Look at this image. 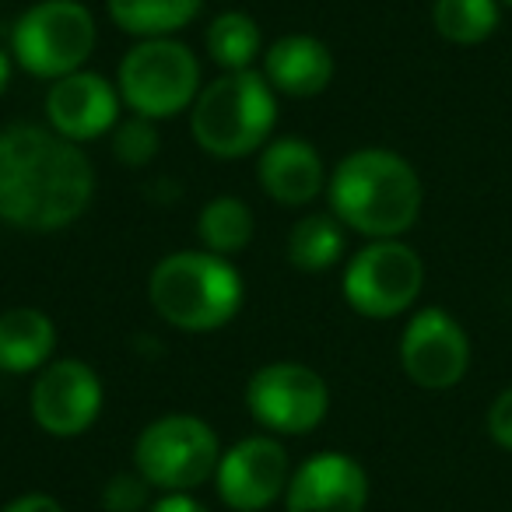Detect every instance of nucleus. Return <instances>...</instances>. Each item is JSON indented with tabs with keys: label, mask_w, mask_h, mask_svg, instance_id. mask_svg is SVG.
I'll use <instances>...</instances> for the list:
<instances>
[{
	"label": "nucleus",
	"mask_w": 512,
	"mask_h": 512,
	"mask_svg": "<svg viewBox=\"0 0 512 512\" xmlns=\"http://www.w3.org/2000/svg\"><path fill=\"white\" fill-rule=\"evenodd\" d=\"M92 197V162L74 141L32 123L0 130V221L57 232L74 225Z\"/></svg>",
	"instance_id": "1"
},
{
	"label": "nucleus",
	"mask_w": 512,
	"mask_h": 512,
	"mask_svg": "<svg viewBox=\"0 0 512 512\" xmlns=\"http://www.w3.org/2000/svg\"><path fill=\"white\" fill-rule=\"evenodd\" d=\"M330 207L341 225L369 239H400L421 214V179L404 155L386 148L351 151L327 186Z\"/></svg>",
	"instance_id": "2"
},
{
	"label": "nucleus",
	"mask_w": 512,
	"mask_h": 512,
	"mask_svg": "<svg viewBox=\"0 0 512 512\" xmlns=\"http://www.w3.org/2000/svg\"><path fill=\"white\" fill-rule=\"evenodd\" d=\"M148 299L165 323L186 334H211L235 320L242 278L211 249H179L151 271Z\"/></svg>",
	"instance_id": "3"
},
{
	"label": "nucleus",
	"mask_w": 512,
	"mask_h": 512,
	"mask_svg": "<svg viewBox=\"0 0 512 512\" xmlns=\"http://www.w3.org/2000/svg\"><path fill=\"white\" fill-rule=\"evenodd\" d=\"M278 120L274 88L264 74L225 71L218 81L200 88L193 102V141L214 158H242L267 144Z\"/></svg>",
	"instance_id": "4"
},
{
	"label": "nucleus",
	"mask_w": 512,
	"mask_h": 512,
	"mask_svg": "<svg viewBox=\"0 0 512 512\" xmlns=\"http://www.w3.org/2000/svg\"><path fill=\"white\" fill-rule=\"evenodd\" d=\"M120 99L148 120H169L200 95V64L179 39H141L120 64Z\"/></svg>",
	"instance_id": "5"
},
{
	"label": "nucleus",
	"mask_w": 512,
	"mask_h": 512,
	"mask_svg": "<svg viewBox=\"0 0 512 512\" xmlns=\"http://www.w3.org/2000/svg\"><path fill=\"white\" fill-rule=\"evenodd\" d=\"M15 60L36 78L60 81L85 71L95 50V18L81 0H39L11 32Z\"/></svg>",
	"instance_id": "6"
},
{
	"label": "nucleus",
	"mask_w": 512,
	"mask_h": 512,
	"mask_svg": "<svg viewBox=\"0 0 512 512\" xmlns=\"http://www.w3.org/2000/svg\"><path fill=\"white\" fill-rule=\"evenodd\" d=\"M221 460L218 435L204 418L165 414L155 418L134 446V467L151 488L190 491L214 477Z\"/></svg>",
	"instance_id": "7"
},
{
	"label": "nucleus",
	"mask_w": 512,
	"mask_h": 512,
	"mask_svg": "<svg viewBox=\"0 0 512 512\" xmlns=\"http://www.w3.org/2000/svg\"><path fill=\"white\" fill-rule=\"evenodd\" d=\"M425 264L407 242L372 239L344 271V299L365 320H393L418 302Z\"/></svg>",
	"instance_id": "8"
},
{
	"label": "nucleus",
	"mask_w": 512,
	"mask_h": 512,
	"mask_svg": "<svg viewBox=\"0 0 512 512\" xmlns=\"http://www.w3.org/2000/svg\"><path fill=\"white\" fill-rule=\"evenodd\" d=\"M246 407L267 432L306 435L323 425L330 390L320 372L302 362H271L256 369L246 386Z\"/></svg>",
	"instance_id": "9"
},
{
	"label": "nucleus",
	"mask_w": 512,
	"mask_h": 512,
	"mask_svg": "<svg viewBox=\"0 0 512 512\" xmlns=\"http://www.w3.org/2000/svg\"><path fill=\"white\" fill-rule=\"evenodd\" d=\"M400 365L421 390H449L470 369L467 330L439 306L414 313L400 337Z\"/></svg>",
	"instance_id": "10"
},
{
	"label": "nucleus",
	"mask_w": 512,
	"mask_h": 512,
	"mask_svg": "<svg viewBox=\"0 0 512 512\" xmlns=\"http://www.w3.org/2000/svg\"><path fill=\"white\" fill-rule=\"evenodd\" d=\"M288 453L271 435H249L221 453L214 484L232 512H264L288 491Z\"/></svg>",
	"instance_id": "11"
},
{
	"label": "nucleus",
	"mask_w": 512,
	"mask_h": 512,
	"mask_svg": "<svg viewBox=\"0 0 512 512\" xmlns=\"http://www.w3.org/2000/svg\"><path fill=\"white\" fill-rule=\"evenodd\" d=\"M102 411V379L78 358H60L39 372L32 386V418L46 435L74 439L88 432Z\"/></svg>",
	"instance_id": "12"
},
{
	"label": "nucleus",
	"mask_w": 512,
	"mask_h": 512,
	"mask_svg": "<svg viewBox=\"0 0 512 512\" xmlns=\"http://www.w3.org/2000/svg\"><path fill=\"white\" fill-rule=\"evenodd\" d=\"M46 120L67 141H95L120 123V92L102 74L74 71L53 81L46 95Z\"/></svg>",
	"instance_id": "13"
},
{
	"label": "nucleus",
	"mask_w": 512,
	"mask_h": 512,
	"mask_svg": "<svg viewBox=\"0 0 512 512\" xmlns=\"http://www.w3.org/2000/svg\"><path fill=\"white\" fill-rule=\"evenodd\" d=\"M369 474L348 453H320L292 474L285 491L288 512H365Z\"/></svg>",
	"instance_id": "14"
},
{
	"label": "nucleus",
	"mask_w": 512,
	"mask_h": 512,
	"mask_svg": "<svg viewBox=\"0 0 512 512\" xmlns=\"http://www.w3.org/2000/svg\"><path fill=\"white\" fill-rule=\"evenodd\" d=\"M260 186L271 200L285 207H302L316 200L327 183L320 151L302 137H278L260 155Z\"/></svg>",
	"instance_id": "15"
},
{
	"label": "nucleus",
	"mask_w": 512,
	"mask_h": 512,
	"mask_svg": "<svg viewBox=\"0 0 512 512\" xmlns=\"http://www.w3.org/2000/svg\"><path fill=\"white\" fill-rule=\"evenodd\" d=\"M264 78L274 92L313 99L334 81V53L313 36H285L267 50Z\"/></svg>",
	"instance_id": "16"
},
{
	"label": "nucleus",
	"mask_w": 512,
	"mask_h": 512,
	"mask_svg": "<svg viewBox=\"0 0 512 512\" xmlns=\"http://www.w3.org/2000/svg\"><path fill=\"white\" fill-rule=\"evenodd\" d=\"M57 348V327L43 309L18 306L0 313V372L25 376L46 369Z\"/></svg>",
	"instance_id": "17"
},
{
	"label": "nucleus",
	"mask_w": 512,
	"mask_h": 512,
	"mask_svg": "<svg viewBox=\"0 0 512 512\" xmlns=\"http://www.w3.org/2000/svg\"><path fill=\"white\" fill-rule=\"evenodd\" d=\"M106 4L113 22L137 39L169 36L200 15V0H106Z\"/></svg>",
	"instance_id": "18"
},
{
	"label": "nucleus",
	"mask_w": 512,
	"mask_h": 512,
	"mask_svg": "<svg viewBox=\"0 0 512 512\" xmlns=\"http://www.w3.org/2000/svg\"><path fill=\"white\" fill-rule=\"evenodd\" d=\"M502 11L498 0H435L432 25L453 46H481L495 36Z\"/></svg>",
	"instance_id": "19"
},
{
	"label": "nucleus",
	"mask_w": 512,
	"mask_h": 512,
	"mask_svg": "<svg viewBox=\"0 0 512 512\" xmlns=\"http://www.w3.org/2000/svg\"><path fill=\"white\" fill-rule=\"evenodd\" d=\"M344 232L341 221L330 214H309L288 235V260L299 271H327L341 260Z\"/></svg>",
	"instance_id": "20"
},
{
	"label": "nucleus",
	"mask_w": 512,
	"mask_h": 512,
	"mask_svg": "<svg viewBox=\"0 0 512 512\" xmlns=\"http://www.w3.org/2000/svg\"><path fill=\"white\" fill-rule=\"evenodd\" d=\"M200 242H204L211 253L232 256L242 253L253 239V211L242 204L239 197H214L211 204L200 211L197 221Z\"/></svg>",
	"instance_id": "21"
},
{
	"label": "nucleus",
	"mask_w": 512,
	"mask_h": 512,
	"mask_svg": "<svg viewBox=\"0 0 512 512\" xmlns=\"http://www.w3.org/2000/svg\"><path fill=\"white\" fill-rule=\"evenodd\" d=\"M207 53L225 71H249L260 53V25L242 11H225L207 29Z\"/></svg>",
	"instance_id": "22"
},
{
	"label": "nucleus",
	"mask_w": 512,
	"mask_h": 512,
	"mask_svg": "<svg viewBox=\"0 0 512 512\" xmlns=\"http://www.w3.org/2000/svg\"><path fill=\"white\" fill-rule=\"evenodd\" d=\"M113 134V151L123 165H148L158 151V130L155 120L148 116H130L127 123H116Z\"/></svg>",
	"instance_id": "23"
},
{
	"label": "nucleus",
	"mask_w": 512,
	"mask_h": 512,
	"mask_svg": "<svg viewBox=\"0 0 512 512\" xmlns=\"http://www.w3.org/2000/svg\"><path fill=\"white\" fill-rule=\"evenodd\" d=\"M148 488L151 484L141 474H116L102 491V505H106V512H144L151 509Z\"/></svg>",
	"instance_id": "24"
},
{
	"label": "nucleus",
	"mask_w": 512,
	"mask_h": 512,
	"mask_svg": "<svg viewBox=\"0 0 512 512\" xmlns=\"http://www.w3.org/2000/svg\"><path fill=\"white\" fill-rule=\"evenodd\" d=\"M488 435L495 446L512 453V386H505L488 407Z\"/></svg>",
	"instance_id": "25"
},
{
	"label": "nucleus",
	"mask_w": 512,
	"mask_h": 512,
	"mask_svg": "<svg viewBox=\"0 0 512 512\" xmlns=\"http://www.w3.org/2000/svg\"><path fill=\"white\" fill-rule=\"evenodd\" d=\"M148 512H207V509L193 495H186V491H169V495L158 498Z\"/></svg>",
	"instance_id": "26"
},
{
	"label": "nucleus",
	"mask_w": 512,
	"mask_h": 512,
	"mask_svg": "<svg viewBox=\"0 0 512 512\" xmlns=\"http://www.w3.org/2000/svg\"><path fill=\"white\" fill-rule=\"evenodd\" d=\"M4 512H64V505L50 495H22L15 502H8Z\"/></svg>",
	"instance_id": "27"
},
{
	"label": "nucleus",
	"mask_w": 512,
	"mask_h": 512,
	"mask_svg": "<svg viewBox=\"0 0 512 512\" xmlns=\"http://www.w3.org/2000/svg\"><path fill=\"white\" fill-rule=\"evenodd\" d=\"M8 81H11V60H8V53L0 50V95H4V88H8Z\"/></svg>",
	"instance_id": "28"
},
{
	"label": "nucleus",
	"mask_w": 512,
	"mask_h": 512,
	"mask_svg": "<svg viewBox=\"0 0 512 512\" xmlns=\"http://www.w3.org/2000/svg\"><path fill=\"white\" fill-rule=\"evenodd\" d=\"M505 4H512V0H505Z\"/></svg>",
	"instance_id": "29"
}]
</instances>
